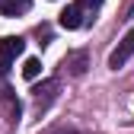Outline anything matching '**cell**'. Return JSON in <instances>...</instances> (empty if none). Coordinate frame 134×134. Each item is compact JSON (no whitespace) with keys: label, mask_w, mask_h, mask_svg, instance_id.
<instances>
[{"label":"cell","mask_w":134,"mask_h":134,"mask_svg":"<svg viewBox=\"0 0 134 134\" xmlns=\"http://www.w3.org/2000/svg\"><path fill=\"white\" fill-rule=\"evenodd\" d=\"M23 51H26V42L19 35H3V38H0V64H3V67H10Z\"/></svg>","instance_id":"obj_1"},{"label":"cell","mask_w":134,"mask_h":134,"mask_svg":"<svg viewBox=\"0 0 134 134\" xmlns=\"http://www.w3.org/2000/svg\"><path fill=\"white\" fill-rule=\"evenodd\" d=\"M131 54H134V29H131V32H125V38L118 42V48L109 54V67H112V70H118V67H121Z\"/></svg>","instance_id":"obj_2"},{"label":"cell","mask_w":134,"mask_h":134,"mask_svg":"<svg viewBox=\"0 0 134 134\" xmlns=\"http://www.w3.org/2000/svg\"><path fill=\"white\" fill-rule=\"evenodd\" d=\"M64 29H80L83 26V13L77 10V7H67V10H61V19H58Z\"/></svg>","instance_id":"obj_3"},{"label":"cell","mask_w":134,"mask_h":134,"mask_svg":"<svg viewBox=\"0 0 134 134\" xmlns=\"http://www.w3.org/2000/svg\"><path fill=\"white\" fill-rule=\"evenodd\" d=\"M29 7H32V0H3V3H0V13L3 16H23Z\"/></svg>","instance_id":"obj_4"},{"label":"cell","mask_w":134,"mask_h":134,"mask_svg":"<svg viewBox=\"0 0 134 134\" xmlns=\"http://www.w3.org/2000/svg\"><path fill=\"white\" fill-rule=\"evenodd\" d=\"M38 74H42V61H38V58H26V61H23V77H26V80H35Z\"/></svg>","instance_id":"obj_5"},{"label":"cell","mask_w":134,"mask_h":134,"mask_svg":"<svg viewBox=\"0 0 134 134\" xmlns=\"http://www.w3.org/2000/svg\"><path fill=\"white\" fill-rule=\"evenodd\" d=\"M67 67H70V74H83V70H86V54H83V51H77V54H70V58H67Z\"/></svg>","instance_id":"obj_6"},{"label":"cell","mask_w":134,"mask_h":134,"mask_svg":"<svg viewBox=\"0 0 134 134\" xmlns=\"http://www.w3.org/2000/svg\"><path fill=\"white\" fill-rule=\"evenodd\" d=\"M54 90H58V83H54V80H48V83H42V86H35V102L42 105V102H45V99L51 96Z\"/></svg>","instance_id":"obj_7"},{"label":"cell","mask_w":134,"mask_h":134,"mask_svg":"<svg viewBox=\"0 0 134 134\" xmlns=\"http://www.w3.org/2000/svg\"><path fill=\"white\" fill-rule=\"evenodd\" d=\"M74 7H77L80 13H83V10H99V7H102V0H77Z\"/></svg>","instance_id":"obj_8"},{"label":"cell","mask_w":134,"mask_h":134,"mask_svg":"<svg viewBox=\"0 0 134 134\" xmlns=\"http://www.w3.org/2000/svg\"><path fill=\"white\" fill-rule=\"evenodd\" d=\"M0 3H3V0H0Z\"/></svg>","instance_id":"obj_9"}]
</instances>
